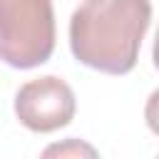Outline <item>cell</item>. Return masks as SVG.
Masks as SVG:
<instances>
[{"label":"cell","mask_w":159,"mask_h":159,"mask_svg":"<svg viewBox=\"0 0 159 159\" xmlns=\"http://www.w3.org/2000/svg\"><path fill=\"white\" fill-rule=\"evenodd\" d=\"M149 22V0H84L70 17V50L92 70L127 75L137 65Z\"/></svg>","instance_id":"obj_1"},{"label":"cell","mask_w":159,"mask_h":159,"mask_svg":"<svg viewBox=\"0 0 159 159\" xmlns=\"http://www.w3.org/2000/svg\"><path fill=\"white\" fill-rule=\"evenodd\" d=\"M55 50L52 0H0V60L32 70Z\"/></svg>","instance_id":"obj_2"},{"label":"cell","mask_w":159,"mask_h":159,"mask_svg":"<svg viewBox=\"0 0 159 159\" xmlns=\"http://www.w3.org/2000/svg\"><path fill=\"white\" fill-rule=\"evenodd\" d=\"M77 109L72 87L55 75L25 82L15 94V114L32 132H55L72 122Z\"/></svg>","instance_id":"obj_3"},{"label":"cell","mask_w":159,"mask_h":159,"mask_svg":"<svg viewBox=\"0 0 159 159\" xmlns=\"http://www.w3.org/2000/svg\"><path fill=\"white\" fill-rule=\"evenodd\" d=\"M45 157H67V154H75V157H80V154H87V157H97V152L89 147V144H82V142H77V139H70V142H65V144H55V147H47L45 152H42Z\"/></svg>","instance_id":"obj_4"},{"label":"cell","mask_w":159,"mask_h":159,"mask_svg":"<svg viewBox=\"0 0 159 159\" xmlns=\"http://www.w3.org/2000/svg\"><path fill=\"white\" fill-rule=\"evenodd\" d=\"M144 119H147V127L159 137V89L149 94L147 107H144Z\"/></svg>","instance_id":"obj_5"},{"label":"cell","mask_w":159,"mask_h":159,"mask_svg":"<svg viewBox=\"0 0 159 159\" xmlns=\"http://www.w3.org/2000/svg\"><path fill=\"white\" fill-rule=\"evenodd\" d=\"M152 60H154V67L159 70V30H157V37H154V50H152Z\"/></svg>","instance_id":"obj_6"}]
</instances>
